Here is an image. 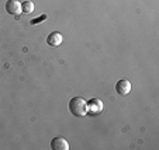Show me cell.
I'll return each instance as SVG.
<instances>
[{
	"label": "cell",
	"mask_w": 159,
	"mask_h": 150,
	"mask_svg": "<svg viewBox=\"0 0 159 150\" xmlns=\"http://www.w3.org/2000/svg\"><path fill=\"white\" fill-rule=\"evenodd\" d=\"M69 111L72 115L79 117V118L87 115L86 100H83L82 97H73V98L69 101Z\"/></svg>",
	"instance_id": "obj_1"
},
{
	"label": "cell",
	"mask_w": 159,
	"mask_h": 150,
	"mask_svg": "<svg viewBox=\"0 0 159 150\" xmlns=\"http://www.w3.org/2000/svg\"><path fill=\"white\" fill-rule=\"evenodd\" d=\"M86 105H87V114L90 115H99L103 111V108H104L103 101L99 98L89 100V101H86Z\"/></svg>",
	"instance_id": "obj_2"
},
{
	"label": "cell",
	"mask_w": 159,
	"mask_h": 150,
	"mask_svg": "<svg viewBox=\"0 0 159 150\" xmlns=\"http://www.w3.org/2000/svg\"><path fill=\"white\" fill-rule=\"evenodd\" d=\"M21 2L20 0H7L6 3V11L11 15H18L20 13H23V9H21Z\"/></svg>",
	"instance_id": "obj_3"
},
{
	"label": "cell",
	"mask_w": 159,
	"mask_h": 150,
	"mask_svg": "<svg viewBox=\"0 0 159 150\" xmlns=\"http://www.w3.org/2000/svg\"><path fill=\"white\" fill-rule=\"evenodd\" d=\"M51 149L52 150H69V142L62 136H57L51 140Z\"/></svg>",
	"instance_id": "obj_4"
},
{
	"label": "cell",
	"mask_w": 159,
	"mask_h": 150,
	"mask_svg": "<svg viewBox=\"0 0 159 150\" xmlns=\"http://www.w3.org/2000/svg\"><path fill=\"white\" fill-rule=\"evenodd\" d=\"M116 91H117L120 96H127V94L131 91V83L127 79H121L116 83Z\"/></svg>",
	"instance_id": "obj_5"
},
{
	"label": "cell",
	"mask_w": 159,
	"mask_h": 150,
	"mask_svg": "<svg viewBox=\"0 0 159 150\" xmlns=\"http://www.w3.org/2000/svg\"><path fill=\"white\" fill-rule=\"evenodd\" d=\"M62 41H63L62 34L58 32V31H54V32H51L47 36V44L49 46H59L62 44Z\"/></svg>",
	"instance_id": "obj_6"
},
{
	"label": "cell",
	"mask_w": 159,
	"mask_h": 150,
	"mask_svg": "<svg viewBox=\"0 0 159 150\" xmlns=\"http://www.w3.org/2000/svg\"><path fill=\"white\" fill-rule=\"evenodd\" d=\"M21 9H23V13L30 14V13L34 11V3L31 2V0H27V2H24V3L21 4Z\"/></svg>",
	"instance_id": "obj_7"
},
{
	"label": "cell",
	"mask_w": 159,
	"mask_h": 150,
	"mask_svg": "<svg viewBox=\"0 0 159 150\" xmlns=\"http://www.w3.org/2000/svg\"><path fill=\"white\" fill-rule=\"evenodd\" d=\"M45 18H47V15H41V17H39V18H37V20H35V18H34V20H33V21H31V24H38L39 21L45 20Z\"/></svg>",
	"instance_id": "obj_8"
}]
</instances>
